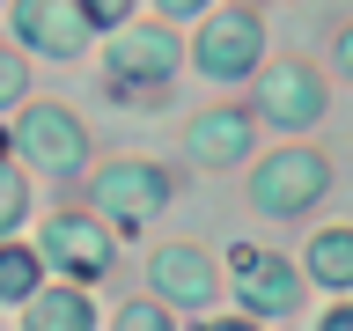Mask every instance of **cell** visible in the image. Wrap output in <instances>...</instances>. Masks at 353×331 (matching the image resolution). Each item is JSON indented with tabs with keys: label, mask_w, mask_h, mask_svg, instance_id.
Segmentation results:
<instances>
[{
	"label": "cell",
	"mask_w": 353,
	"mask_h": 331,
	"mask_svg": "<svg viewBox=\"0 0 353 331\" xmlns=\"http://www.w3.org/2000/svg\"><path fill=\"white\" fill-rule=\"evenodd\" d=\"M176 74V37L170 30H118V52H110V96L125 103H154Z\"/></svg>",
	"instance_id": "obj_1"
},
{
	"label": "cell",
	"mask_w": 353,
	"mask_h": 331,
	"mask_svg": "<svg viewBox=\"0 0 353 331\" xmlns=\"http://www.w3.org/2000/svg\"><path fill=\"white\" fill-rule=\"evenodd\" d=\"M258 206L265 214H302V206H316L324 199V154H309V148H287V154H272L258 170Z\"/></svg>",
	"instance_id": "obj_2"
},
{
	"label": "cell",
	"mask_w": 353,
	"mask_h": 331,
	"mask_svg": "<svg viewBox=\"0 0 353 331\" xmlns=\"http://www.w3.org/2000/svg\"><path fill=\"white\" fill-rule=\"evenodd\" d=\"M22 148L37 154L52 177H74L88 162V132H81V118L74 110H59V103H37L30 118H22Z\"/></svg>",
	"instance_id": "obj_3"
},
{
	"label": "cell",
	"mask_w": 353,
	"mask_h": 331,
	"mask_svg": "<svg viewBox=\"0 0 353 331\" xmlns=\"http://www.w3.org/2000/svg\"><path fill=\"white\" fill-rule=\"evenodd\" d=\"M258 44H265V30H258V15H214L206 22V37H199V66L214 74V81H236V74H250L258 66Z\"/></svg>",
	"instance_id": "obj_4"
},
{
	"label": "cell",
	"mask_w": 353,
	"mask_h": 331,
	"mask_svg": "<svg viewBox=\"0 0 353 331\" xmlns=\"http://www.w3.org/2000/svg\"><path fill=\"white\" fill-rule=\"evenodd\" d=\"M96 199H103L118 221H140V214H154V206L170 199V177L154 170V162H118V170H103Z\"/></svg>",
	"instance_id": "obj_5"
},
{
	"label": "cell",
	"mask_w": 353,
	"mask_h": 331,
	"mask_svg": "<svg viewBox=\"0 0 353 331\" xmlns=\"http://www.w3.org/2000/svg\"><path fill=\"white\" fill-rule=\"evenodd\" d=\"M236 287L250 309H294V265H280L272 250L236 243Z\"/></svg>",
	"instance_id": "obj_6"
},
{
	"label": "cell",
	"mask_w": 353,
	"mask_h": 331,
	"mask_svg": "<svg viewBox=\"0 0 353 331\" xmlns=\"http://www.w3.org/2000/svg\"><path fill=\"white\" fill-rule=\"evenodd\" d=\"M316 110H324V81H316L309 66H280V74H265V118H272V126L294 132V126H309Z\"/></svg>",
	"instance_id": "obj_7"
},
{
	"label": "cell",
	"mask_w": 353,
	"mask_h": 331,
	"mask_svg": "<svg viewBox=\"0 0 353 331\" xmlns=\"http://www.w3.org/2000/svg\"><path fill=\"white\" fill-rule=\"evenodd\" d=\"M44 250L66 265V272H81V280H96L110 265V243H103V228L96 221H81V214H59L52 228H44Z\"/></svg>",
	"instance_id": "obj_8"
},
{
	"label": "cell",
	"mask_w": 353,
	"mask_h": 331,
	"mask_svg": "<svg viewBox=\"0 0 353 331\" xmlns=\"http://www.w3.org/2000/svg\"><path fill=\"white\" fill-rule=\"evenodd\" d=\"M15 30L37 44V52H59V59H66V52H81V37H88L81 15H74V8H52V0H22V8H15Z\"/></svg>",
	"instance_id": "obj_9"
},
{
	"label": "cell",
	"mask_w": 353,
	"mask_h": 331,
	"mask_svg": "<svg viewBox=\"0 0 353 331\" xmlns=\"http://www.w3.org/2000/svg\"><path fill=\"white\" fill-rule=\"evenodd\" d=\"M243 148H250V126H243V110H206V118L192 126V162H206V170L236 162Z\"/></svg>",
	"instance_id": "obj_10"
},
{
	"label": "cell",
	"mask_w": 353,
	"mask_h": 331,
	"mask_svg": "<svg viewBox=\"0 0 353 331\" xmlns=\"http://www.w3.org/2000/svg\"><path fill=\"white\" fill-rule=\"evenodd\" d=\"M154 287H162V294H176V302H206V294H214V272H206V258H199V250L170 243V250L154 258Z\"/></svg>",
	"instance_id": "obj_11"
},
{
	"label": "cell",
	"mask_w": 353,
	"mask_h": 331,
	"mask_svg": "<svg viewBox=\"0 0 353 331\" xmlns=\"http://www.w3.org/2000/svg\"><path fill=\"white\" fill-rule=\"evenodd\" d=\"M309 272H316L324 287H346L353 280V236H346V228H324V236L309 243Z\"/></svg>",
	"instance_id": "obj_12"
},
{
	"label": "cell",
	"mask_w": 353,
	"mask_h": 331,
	"mask_svg": "<svg viewBox=\"0 0 353 331\" xmlns=\"http://www.w3.org/2000/svg\"><path fill=\"white\" fill-rule=\"evenodd\" d=\"M30 331H88V302L81 294H37Z\"/></svg>",
	"instance_id": "obj_13"
},
{
	"label": "cell",
	"mask_w": 353,
	"mask_h": 331,
	"mask_svg": "<svg viewBox=\"0 0 353 331\" xmlns=\"http://www.w3.org/2000/svg\"><path fill=\"white\" fill-rule=\"evenodd\" d=\"M30 294H37V258L0 243V302H30Z\"/></svg>",
	"instance_id": "obj_14"
},
{
	"label": "cell",
	"mask_w": 353,
	"mask_h": 331,
	"mask_svg": "<svg viewBox=\"0 0 353 331\" xmlns=\"http://www.w3.org/2000/svg\"><path fill=\"white\" fill-rule=\"evenodd\" d=\"M22 206H30V192H22V177L0 162V236H8V228L22 221Z\"/></svg>",
	"instance_id": "obj_15"
},
{
	"label": "cell",
	"mask_w": 353,
	"mask_h": 331,
	"mask_svg": "<svg viewBox=\"0 0 353 331\" xmlns=\"http://www.w3.org/2000/svg\"><path fill=\"white\" fill-rule=\"evenodd\" d=\"M118 331H170V317H162V309H125V317H118Z\"/></svg>",
	"instance_id": "obj_16"
},
{
	"label": "cell",
	"mask_w": 353,
	"mask_h": 331,
	"mask_svg": "<svg viewBox=\"0 0 353 331\" xmlns=\"http://www.w3.org/2000/svg\"><path fill=\"white\" fill-rule=\"evenodd\" d=\"M15 96H22V59L0 52V103H15Z\"/></svg>",
	"instance_id": "obj_17"
},
{
	"label": "cell",
	"mask_w": 353,
	"mask_h": 331,
	"mask_svg": "<svg viewBox=\"0 0 353 331\" xmlns=\"http://www.w3.org/2000/svg\"><path fill=\"white\" fill-rule=\"evenodd\" d=\"M324 331H353V309H331V317H324Z\"/></svg>",
	"instance_id": "obj_18"
},
{
	"label": "cell",
	"mask_w": 353,
	"mask_h": 331,
	"mask_svg": "<svg viewBox=\"0 0 353 331\" xmlns=\"http://www.w3.org/2000/svg\"><path fill=\"white\" fill-rule=\"evenodd\" d=\"M206 331H250V324H206Z\"/></svg>",
	"instance_id": "obj_19"
}]
</instances>
